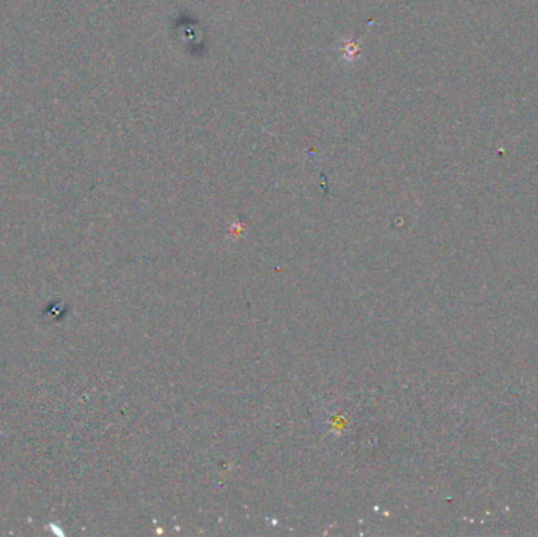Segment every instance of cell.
Wrapping results in <instances>:
<instances>
[{
  "mask_svg": "<svg viewBox=\"0 0 538 537\" xmlns=\"http://www.w3.org/2000/svg\"><path fill=\"white\" fill-rule=\"evenodd\" d=\"M340 52H342V59L345 60V62H348V63L354 62V60L358 59L362 52V41L359 38L343 40Z\"/></svg>",
  "mask_w": 538,
  "mask_h": 537,
  "instance_id": "cell-1",
  "label": "cell"
}]
</instances>
